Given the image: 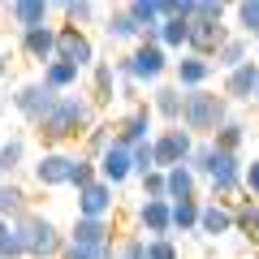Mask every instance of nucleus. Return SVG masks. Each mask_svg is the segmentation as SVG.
<instances>
[{
    "instance_id": "9b49d317",
    "label": "nucleus",
    "mask_w": 259,
    "mask_h": 259,
    "mask_svg": "<svg viewBox=\"0 0 259 259\" xmlns=\"http://www.w3.org/2000/svg\"><path fill=\"white\" fill-rule=\"evenodd\" d=\"M151 108L147 104H134V108H125L117 121H112V139L121 143V147H134V143H151Z\"/></svg>"
},
{
    "instance_id": "72a5a7b5",
    "label": "nucleus",
    "mask_w": 259,
    "mask_h": 259,
    "mask_svg": "<svg viewBox=\"0 0 259 259\" xmlns=\"http://www.w3.org/2000/svg\"><path fill=\"white\" fill-rule=\"evenodd\" d=\"M212 156H216L212 139H194V151H190V160H186V168H190L194 177H207V168H212Z\"/></svg>"
},
{
    "instance_id": "393cba45",
    "label": "nucleus",
    "mask_w": 259,
    "mask_h": 259,
    "mask_svg": "<svg viewBox=\"0 0 259 259\" xmlns=\"http://www.w3.org/2000/svg\"><path fill=\"white\" fill-rule=\"evenodd\" d=\"M164 199H168V203H182V199H199V177H194L186 164L168 168V173H164Z\"/></svg>"
},
{
    "instance_id": "c756f323",
    "label": "nucleus",
    "mask_w": 259,
    "mask_h": 259,
    "mask_svg": "<svg viewBox=\"0 0 259 259\" xmlns=\"http://www.w3.org/2000/svg\"><path fill=\"white\" fill-rule=\"evenodd\" d=\"M242 143H246V121H238V117H229L212 134V147L216 151H233V156H242Z\"/></svg>"
},
{
    "instance_id": "f8f14e48",
    "label": "nucleus",
    "mask_w": 259,
    "mask_h": 259,
    "mask_svg": "<svg viewBox=\"0 0 259 259\" xmlns=\"http://www.w3.org/2000/svg\"><path fill=\"white\" fill-rule=\"evenodd\" d=\"M112 212H117V190L108 182H91V186L78 190V216H87V221H112Z\"/></svg>"
},
{
    "instance_id": "473e14b6",
    "label": "nucleus",
    "mask_w": 259,
    "mask_h": 259,
    "mask_svg": "<svg viewBox=\"0 0 259 259\" xmlns=\"http://www.w3.org/2000/svg\"><path fill=\"white\" fill-rule=\"evenodd\" d=\"M108 147H112V121H95V125L82 134V156L87 160H100Z\"/></svg>"
},
{
    "instance_id": "4c0bfd02",
    "label": "nucleus",
    "mask_w": 259,
    "mask_h": 259,
    "mask_svg": "<svg viewBox=\"0 0 259 259\" xmlns=\"http://www.w3.org/2000/svg\"><path fill=\"white\" fill-rule=\"evenodd\" d=\"M91 182H100V173H95V160H87L82 151H78V160H74V177H69V186H74V190H82V186H91Z\"/></svg>"
},
{
    "instance_id": "bb28decb",
    "label": "nucleus",
    "mask_w": 259,
    "mask_h": 259,
    "mask_svg": "<svg viewBox=\"0 0 259 259\" xmlns=\"http://www.w3.org/2000/svg\"><path fill=\"white\" fill-rule=\"evenodd\" d=\"M52 13H61V26L87 30L95 18H100V5H91V0H61V5H52Z\"/></svg>"
},
{
    "instance_id": "ddd939ff",
    "label": "nucleus",
    "mask_w": 259,
    "mask_h": 259,
    "mask_svg": "<svg viewBox=\"0 0 259 259\" xmlns=\"http://www.w3.org/2000/svg\"><path fill=\"white\" fill-rule=\"evenodd\" d=\"M5 18L18 35H26V30L52 26V5L48 0H13V5H5Z\"/></svg>"
},
{
    "instance_id": "aec40b11",
    "label": "nucleus",
    "mask_w": 259,
    "mask_h": 259,
    "mask_svg": "<svg viewBox=\"0 0 259 259\" xmlns=\"http://www.w3.org/2000/svg\"><path fill=\"white\" fill-rule=\"evenodd\" d=\"M18 52L35 65H48L56 56V26H39V30H26L18 35Z\"/></svg>"
},
{
    "instance_id": "dca6fc26",
    "label": "nucleus",
    "mask_w": 259,
    "mask_h": 259,
    "mask_svg": "<svg viewBox=\"0 0 259 259\" xmlns=\"http://www.w3.org/2000/svg\"><path fill=\"white\" fill-rule=\"evenodd\" d=\"M194 233H199V238H207V242L233 233V207L216 203V199H203V203H199V225H194Z\"/></svg>"
},
{
    "instance_id": "a878e982",
    "label": "nucleus",
    "mask_w": 259,
    "mask_h": 259,
    "mask_svg": "<svg viewBox=\"0 0 259 259\" xmlns=\"http://www.w3.org/2000/svg\"><path fill=\"white\" fill-rule=\"evenodd\" d=\"M246 61H250V39H242V35H229L212 56V65L221 74H229V69H238V65H246Z\"/></svg>"
},
{
    "instance_id": "58836bf2",
    "label": "nucleus",
    "mask_w": 259,
    "mask_h": 259,
    "mask_svg": "<svg viewBox=\"0 0 259 259\" xmlns=\"http://www.w3.org/2000/svg\"><path fill=\"white\" fill-rule=\"evenodd\" d=\"M117 259H147V242L139 233H121L117 242Z\"/></svg>"
},
{
    "instance_id": "9d476101",
    "label": "nucleus",
    "mask_w": 259,
    "mask_h": 259,
    "mask_svg": "<svg viewBox=\"0 0 259 259\" xmlns=\"http://www.w3.org/2000/svg\"><path fill=\"white\" fill-rule=\"evenodd\" d=\"M74 160H78V151H44V156L30 164V177H35L44 190L69 186V177H74Z\"/></svg>"
},
{
    "instance_id": "f3484780",
    "label": "nucleus",
    "mask_w": 259,
    "mask_h": 259,
    "mask_svg": "<svg viewBox=\"0 0 259 259\" xmlns=\"http://www.w3.org/2000/svg\"><path fill=\"white\" fill-rule=\"evenodd\" d=\"M95 173H100V182H108L112 190H121V186L134 177V168H130V147H121V143L112 139V147L95 160Z\"/></svg>"
},
{
    "instance_id": "f704fd0d",
    "label": "nucleus",
    "mask_w": 259,
    "mask_h": 259,
    "mask_svg": "<svg viewBox=\"0 0 259 259\" xmlns=\"http://www.w3.org/2000/svg\"><path fill=\"white\" fill-rule=\"evenodd\" d=\"M0 259H26V246H22L13 221H0Z\"/></svg>"
},
{
    "instance_id": "7c9ffc66",
    "label": "nucleus",
    "mask_w": 259,
    "mask_h": 259,
    "mask_svg": "<svg viewBox=\"0 0 259 259\" xmlns=\"http://www.w3.org/2000/svg\"><path fill=\"white\" fill-rule=\"evenodd\" d=\"M199 203H203V194H199V199H182V203H168V225H173V233H194V225H199Z\"/></svg>"
},
{
    "instance_id": "37998d69",
    "label": "nucleus",
    "mask_w": 259,
    "mask_h": 259,
    "mask_svg": "<svg viewBox=\"0 0 259 259\" xmlns=\"http://www.w3.org/2000/svg\"><path fill=\"white\" fill-rule=\"evenodd\" d=\"M9 69H13V52H5V48H0V82L9 78Z\"/></svg>"
},
{
    "instance_id": "412c9836",
    "label": "nucleus",
    "mask_w": 259,
    "mask_h": 259,
    "mask_svg": "<svg viewBox=\"0 0 259 259\" xmlns=\"http://www.w3.org/2000/svg\"><path fill=\"white\" fill-rule=\"evenodd\" d=\"M147 108H151V117H156V121H164V125H182V91H177L173 82L151 87Z\"/></svg>"
},
{
    "instance_id": "a19ab883",
    "label": "nucleus",
    "mask_w": 259,
    "mask_h": 259,
    "mask_svg": "<svg viewBox=\"0 0 259 259\" xmlns=\"http://www.w3.org/2000/svg\"><path fill=\"white\" fill-rule=\"evenodd\" d=\"M242 194L259 203V156L250 160V164H242Z\"/></svg>"
},
{
    "instance_id": "e433bc0d",
    "label": "nucleus",
    "mask_w": 259,
    "mask_h": 259,
    "mask_svg": "<svg viewBox=\"0 0 259 259\" xmlns=\"http://www.w3.org/2000/svg\"><path fill=\"white\" fill-rule=\"evenodd\" d=\"M130 168H134V177H147L151 168H156V160H151V143H134V147H130Z\"/></svg>"
},
{
    "instance_id": "ea45409f",
    "label": "nucleus",
    "mask_w": 259,
    "mask_h": 259,
    "mask_svg": "<svg viewBox=\"0 0 259 259\" xmlns=\"http://www.w3.org/2000/svg\"><path fill=\"white\" fill-rule=\"evenodd\" d=\"M143 242H147V259H182L173 238H143Z\"/></svg>"
},
{
    "instance_id": "6ab92c4d",
    "label": "nucleus",
    "mask_w": 259,
    "mask_h": 259,
    "mask_svg": "<svg viewBox=\"0 0 259 259\" xmlns=\"http://www.w3.org/2000/svg\"><path fill=\"white\" fill-rule=\"evenodd\" d=\"M87 100L95 104V112L112 108V100H117V69H112V61L91 65V91H87Z\"/></svg>"
},
{
    "instance_id": "2eb2a0df",
    "label": "nucleus",
    "mask_w": 259,
    "mask_h": 259,
    "mask_svg": "<svg viewBox=\"0 0 259 259\" xmlns=\"http://www.w3.org/2000/svg\"><path fill=\"white\" fill-rule=\"evenodd\" d=\"M255 82H259V65L246 61V65H238V69L225 74L221 95L229 100V108H233V104H250V100H255Z\"/></svg>"
},
{
    "instance_id": "7ed1b4c3",
    "label": "nucleus",
    "mask_w": 259,
    "mask_h": 259,
    "mask_svg": "<svg viewBox=\"0 0 259 259\" xmlns=\"http://www.w3.org/2000/svg\"><path fill=\"white\" fill-rule=\"evenodd\" d=\"M13 229H18V238H22V246H26V259H61V250H65V229L52 221V216H44V212H22L18 221H13Z\"/></svg>"
},
{
    "instance_id": "f257e3e1",
    "label": "nucleus",
    "mask_w": 259,
    "mask_h": 259,
    "mask_svg": "<svg viewBox=\"0 0 259 259\" xmlns=\"http://www.w3.org/2000/svg\"><path fill=\"white\" fill-rule=\"evenodd\" d=\"M95 121H100V112H95V104L87 100V91L61 95V100L52 104V112L35 125V139L44 143V151H65V143L82 139Z\"/></svg>"
},
{
    "instance_id": "0eeeda50",
    "label": "nucleus",
    "mask_w": 259,
    "mask_h": 259,
    "mask_svg": "<svg viewBox=\"0 0 259 259\" xmlns=\"http://www.w3.org/2000/svg\"><path fill=\"white\" fill-rule=\"evenodd\" d=\"M229 35H233V30L225 26V22H216V18H199V13L186 18V52L203 56V61H212L216 48H221Z\"/></svg>"
},
{
    "instance_id": "cd10ccee",
    "label": "nucleus",
    "mask_w": 259,
    "mask_h": 259,
    "mask_svg": "<svg viewBox=\"0 0 259 259\" xmlns=\"http://www.w3.org/2000/svg\"><path fill=\"white\" fill-rule=\"evenodd\" d=\"M22 212H30V194L22 182H0V221H18Z\"/></svg>"
},
{
    "instance_id": "423d86ee",
    "label": "nucleus",
    "mask_w": 259,
    "mask_h": 259,
    "mask_svg": "<svg viewBox=\"0 0 259 259\" xmlns=\"http://www.w3.org/2000/svg\"><path fill=\"white\" fill-rule=\"evenodd\" d=\"M52 61H65V65H74V69H91L100 56H95V39L91 30H78V26H56V56Z\"/></svg>"
},
{
    "instance_id": "4be33fe9",
    "label": "nucleus",
    "mask_w": 259,
    "mask_h": 259,
    "mask_svg": "<svg viewBox=\"0 0 259 259\" xmlns=\"http://www.w3.org/2000/svg\"><path fill=\"white\" fill-rule=\"evenodd\" d=\"M104 35H108L112 44H130L134 48L143 39V30H139V22L125 13V5H112V9L104 13Z\"/></svg>"
},
{
    "instance_id": "1a4fd4ad",
    "label": "nucleus",
    "mask_w": 259,
    "mask_h": 259,
    "mask_svg": "<svg viewBox=\"0 0 259 259\" xmlns=\"http://www.w3.org/2000/svg\"><path fill=\"white\" fill-rule=\"evenodd\" d=\"M168 78H173V87L177 91H203V87H212V78H216V65L212 61H203V56H194V52H182L173 65H168Z\"/></svg>"
},
{
    "instance_id": "c85d7f7f",
    "label": "nucleus",
    "mask_w": 259,
    "mask_h": 259,
    "mask_svg": "<svg viewBox=\"0 0 259 259\" xmlns=\"http://www.w3.org/2000/svg\"><path fill=\"white\" fill-rule=\"evenodd\" d=\"M233 233L259 242V203L255 199H238V203H233Z\"/></svg>"
},
{
    "instance_id": "a18cd8bd",
    "label": "nucleus",
    "mask_w": 259,
    "mask_h": 259,
    "mask_svg": "<svg viewBox=\"0 0 259 259\" xmlns=\"http://www.w3.org/2000/svg\"><path fill=\"white\" fill-rule=\"evenodd\" d=\"M0 18H5V5H0Z\"/></svg>"
},
{
    "instance_id": "b1692460",
    "label": "nucleus",
    "mask_w": 259,
    "mask_h": 259,
    "mask_svg": "<svg viewBox=\"0 0 259 259\" xmlns=\"http://www.w3.org/2000/svg\"><path fill=\"white\" fill-rule=\"evenodd\" d=\"M26 168V139L9 134L0 143V182H18V173Z\"/></svg>"
},
{
    "instance_id": "4468645a",
    "label": "nucleus",
    "mask_w": 259,
    "mask_h": 259,
    "mask_svg": "<svg viewBox=\"0 0 259 259\" xmlns=\"http://www.w3.org/2000/svg\"><path fill=\"white\" fill-rule=\"evenodd\" d=\"M134 225H139V238H173V225H168V199H143L139 212H134Z\"/></svg>"
},
{
    "instance_id": "c03bdc74",
    "label": "nucleus",
    "mask_w": 259,
    "mask_h": 259,
    "mask_svg": "<svg viewBox=\"0 0 259 259\" xmlns=\"http://www.w3.org/2000/svg\"><path fill=\"white\" fill-rule=\"evenodd\" d=\"M250 104H255V108H259V82H255V100H250Z\"/></svg>"
},
{
    "instance_id": "39448f33",
    "label": "nucleus",
    "mask_w": 259,
    "mask_h": 259,
    "mask_svg": "<svg viewBox=\"0 0 259 259\" xmlns=\"http://www.w3.org/2000/svg\"><path fill=\"white\" fill-rule=\"evenodd\" d=\"M190 151H194V139L186 134L182 125H164V130H156V134H151V160H156L160 173L186 164V160H190Z\"/></svg>"
},
{
    "instance_id": "5701e85b",
    "label": "nucleus",
    "mask_w": 259,
    "mask_h": 259,
    "mask_svg": "<svg viewBox=\"0 0 259 259\" xmlns=\"http://www.w3.org/2000/svg\"><path fill=\"white\" fill-rule=\"evenodd\" d=\"M39 82H44L48 91H56V95H74L78 82H82V69H74V65H65V61H48Z\"/></svg>"
},
{
    "instance_id": "20e7f679",
    "label": "nucleus",
    "mask_w": 259,
    "mask_h": 259,
    "mask_svg": "<svg viewBox=\"0 0 259 259\" xmlns=\"http://www.w3.org/2000/svg\"><path fill=\"white\" fill-rule=\"evenodd\" d=\"M168 65H173V56H168L164 48L134 44L130 52H121L117 61H112V69H117V78H130L134 87H160L168 78Z\"/></svg>"
},
{
    "instance_id": "f03ea898",
    "label": "nucleus",
    "mask_w": 259,
    "mask_h": 259,
    "mask_svg": "<svg viewBox=\"0 0 259 259\" xmlns=\"http://www.w3.org/2000/svg\"><path fill=\"white\" fill-rule=\"evenodd\" d=\"M229 117H233L229 100H225L221 91H212V87L182 95V130L190 134V139H212Z\"/></svg>"
},
{
    "instance_id": "49530a36",
    "label": "nucleus",
    "mask_w": 259,
    "mask_h": 259,
    "mask_svg": "<svg viewBox=\"0 0 259 259\" xmlns=\"http://www.w3.org/2000/svg\"><path fill=\"white\" fill-rule=\"evenodd\" d=\"M255 259H259V250H255Z\"/></svg>"
},
{
    "instance_id": "a211bd4d",
    "label": "nucleus",
    "mask_w": 259,
    "mask_h": 259,
    "mask_svg": "<svg viewBox=\"0 0 259 259\" xmlns=\"http://www.w3.org/2000/svg\"><path fill=\"white\" fill-rule=\"evenodd\" d=\"M65 238L78 242V246H117L112 221H87V216H74V225L65 229Z\"/></svg>"
},
{
    "instance_id": "6e6552de",
    "label": "nucleus",
    "mask_w": 259,
    "mask_h": 259,
    "mask_svg": "<svg viewBox=\"0 0 259 259\" xmlns=\"http://www.w3.org/2000/svg\"><path fill=\"white\" fill-rule=\"evenodd\" d=\"M56 100H61V95H56V91H48V87L39 82V78H35V82H22L18 91L9 95L13 112H18V117L26 121V125H39V121H44L48 112H52V104H56Z\"/></svg>"
},
{
    "instance_id": "c9c22d12",
    "label": "nucleus",
    "mask_w": 259,
    "mask_h": 259,
    "mask_svg": "<svg viewBox=\"0 0 259 259\" xmlns=\"http://www.w3.org/2000/svg\"><path fill=\"white\" fill-rule=\"evenodd\" d=\"M61 259H117V246H78V242H65Z\"/></svg>"
},
{
    "instance_id": "2f4dec72",
    "label": "nucleus",
    "mask_w": 259,
    "mask_h": 259,
    "mask_svg": "<svg viewBox=\"0 0 259 259\" xmlns=\"http://www.w3.org/2000/svg\"><path fill=\"white\" fill-rule=\"evenodd\" d=\"M229 13H233V22H238V30H233V35H242V39H250V44H255V39H259V0L229 5Z\"/></svg>"
},
{
    "instance_id": "79ce46f5",
    "label": "nucleus",
    "mask_w": 259,
    "mask_h": 259,
    "mask_svg": "<svg viewBox=\"0 0 259 259\" xmlns=\"http://www.w3.org/2000/svg\"><path fill=\"white\" fill-rule=\"evenodd\" d=\"M139 186H143V199H164V173L160 168H151L147 177H139Z\"/></svg>"
}]
</instances>
